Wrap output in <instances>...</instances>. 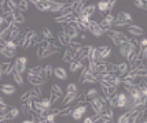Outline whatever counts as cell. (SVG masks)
Returning <instances> with one entry per match:
<instances>
[{"instance_id": "1", "label": "cell", "mask_w": 147, "mask_h": 123, "mask_svg": "<svg viewBox=\"0 0 147 123\" xmlns=\"http://www.w3.org/2000/svg\"><path fill=\"white\" fill-rule=\"evenodd\" d=\"M90 103H91V107L94 108V111H95L96 114H100V112L106 108L107 100L105 97H95V98H92Z\"/></svg>"}, {"instance_id": "2", "label": "cell", "mask_w": 147, "mask_h": 123, "mask_svg": "<svg viewBox=\"0 0 147 123\" xmlns=\"http://www.w3.org/2000/svg\"><path fill=\"white\" fill-rule=\"evenodd\" d=\"M26 63H28V59L26 56H21V58H17L15 63H14V71H17L18 74H24L26 68Z\"/></svg>"}, {"instance_id": "3", "label": "cell", "mask_w": 147, "mask_h": 123, "mask_svg": "<svg viewBox=\"0 0 147 123\" xmlns=\"http://www.w3.org/2000/svg\"><path fill=\"white\" fill-rule=\"evenodd\" d=\"M92 48H94L92 45L81 47V48H80V51H78L76 55H74V59H76V60H80V62H83L84 59H88L91 51H92Z\"/></svg>"}, {"instance_id": "4", "label": "cell", "mask_w": 147, "mask_h": 123, "mask_svg": "<svg viewBox=\"0 0 147 123\" xmlns=\"http://www.w3.org/2000/svg\"><path fill=\"white\" fill-rule=\"evenodd\" d=\"M115 21V18L111 15V14H107L105 18L102 19V22L99 23V26H100V29L103 30V33H106L107 30H110L111 29V25H113V22Z\"/></svg>"}, {"instance_id": "5", "label": "cell", "mask_w": 147, "mask_h": 123, "mask_svg": "<svg viewBox=\"0 0 147 123\" xmlns=\"http://www.w3.org/2000/svg\"><path fill=\"white\" fill-rule=\"evenodd\" d=\"M87 27H88V30H90L95 37H100V36H103V30L100 29L99 23L95 22V21H90V22L87 23Z\"/></svg>"}, {"instance_id": "6", "label": "cell", "mask_w": 147, "mask_h": 123, "mask_svg": "<svg viewBox=\"0 0 147 123\" xmlns=\"http://www.w3.org/2000/svg\"><path fill=\"white\" fill-rule=\"evenodd\" d=\"M85 111H87V107L85 105H76L73 111H71V116L74 120H80L81 116H83L84 114H85Z\"/></svg>"}, {"instance_id": "7", "label": "cell", "mask_w": 147, "mask_h": 123, "mask_svg": "<svg viewBox=\"0 0 147 123\" xmlns=\"http://www.w3.org/2000/svg\"><path fill=\"white\" fill-rule=\"evenodd\" d=\"M32 3L34 4L36 8L40 10V11H47V10H50V7H51V4H52L51 0H47V1H43V0H34V1H32Z\"/></svg>"}, {"instance_id": "8", "label": "cell", "mask_w": 147, "mask_h": 123, "mask_svg": "<svg viewBox=\"0 0 147 123\" xmlns=\"http://www.w3.org/2000/svg\"><path fill=\"white\" fill-rule=\"evenodd\" d=\"M57 40H58V43H59V45H63V47H67L71 43L70 37H69V36H67L65 32H59V33H58Z\"/></svg>"}, {"instance_id": "9", "label": "cell", "mask_w": 147, "mask_h": 123, "mask_svg": "<svg viewBox=\"0 0 147 123\" xmlns=\"http://www.w3.org/2000/svg\"><path fill=\"white\" fill-rule=\"evenodd\" d=\"M134 51H135V48L129 44L128 41H127V43H122L121 45H120V53H121V56H124V58H127L129 53Z\"/></svg>"}, {"instance_id": "10", "label": "cell", "mask_w": 147, "mask_h": 123, "mask_svg": "<svg viewBox=\"0 0 147 123\" xmlns=\"http://www.w3.org/2000/svg\"><path fill=\"white\" fill-rule=\"evenodd\" d=\"M0 70L3 71V74L10 75L14 71V63H11V62H3V63H0Z\"/></svg>"}, {"instance_id": "11", "label": "cell", "mask_w": 147, "mask_h": 123, "mask_svg": "<svg viewBox=\"0 0 147 123\" xmlns=\"http://www.w3.org/2000/svg\"><path fill=\"white\" fill-rule=\"evenodd\" d=\"M115 22H128V23H131L132 22V15L128 14L127 11H120L117 18H115Z\"/></svg>"}, {"instance_id": "12", "label": "cell", "mask_w": 147, "mask_h": 123, "mask_svg": "<svg viewBox=\"0 0 147 123\" xmlns=\"http://www.w3.org/2000/svg\"><path fill=\"white\" fill-rule=\"evenodd\" d=\"M128 32L131 33L132 36H135V37H139V36H143V34H144V30L138 25H129L128 26Z\"/></svg>"}, {"instance_id": "13", "label": "cell", "mask_w": 147, "mask_h": 123, "mask_svg": "<svg viewBox=\"0 0 147 123\" xmlns=\"http://www.w3.org/2000/svg\"><path fill=\"white\" fill-rule=\"evenodd\" d=\"M28 79H29V82H30L33 86H40V85H43L47 82L44 78L38 77V75H28Z\"/></svg>"}, {"instance_id": "14", "label": "cell", "mask_w": 147, "mask_h": 123, "mask_svg": "<svg viewBox=\"0 0 147 123\" xmlns=\"http://www.w3.org/2000/svg\"><path fill=\"white\" fill-rule=\"evenodd\" d=\"M19 114V110L18 108H15V107H11L10 110L7 111V112H4V116H6V119H10V120H14L15 118L18 116Z\"/></svg>"}, {"instance_id": "15", "label": "cell", "mask_w": 147, "mask_h": 123, "mask_svg": "<svg viewBox=\"0 0 147 123\" xmlns=\"http://www.w3.org/2000/svg\"><path fill=\"white\" fill-rule=\"evenodd\" d=\"M52 75H55L58 79H67V72H66V70L62 68V67H55Z\"/></svg>"}, {"instance_id": "16", "label": "cell", "mask_w": 147, "mask_h": 123, "mask_svg": "<svg viewBox=\"0 0 147 123\" xmlns=\"http://www.w3.org/2000/svg\"><path fill=\"white\" fill-rule=\"evenodd\" d=\"M95 10H96V6H95V4H88V6L85 7V8H84V10L80 14H81V15H85V17H88V18L91 19V15L95 13ZM80 14H78V15H80Z\"/></svg>"}, {"instance_id": "17", "label": "cell", "mask_w": 147, "mask_h": 123, "mask_svg": "<svg viewBox=\"0 0 147 123\" xmlns=\"http://www.w3.org/2000/svg\"><path fill=\"white\" fill-rule=\"evenodd\" d=\"M0 90L3 92L4 94H14V93H15V86L8 85V84L0 85Z\"/></svg>"}, {"instance_id": "18", "label": "cell", "mask_w": 147, "mask_h": 123, "mask_svg": "<svg viewBox=\"0 0 147 123\" xmlns=\"http://www.w3.org/2000/svg\"><path fill=\"white\" fill-rule=\"evenodd\" d=\"M77 96H78V92H77V93H66V96L63 97L62 104H63V105H67V104L73 103V101L77 98Z\"/></svg>"}, {"instance_id": "19", "label": "cell", "mask_w": 147, "mask_h": 123, "mask_svg": "<svg viewBox=\"0 0 147 123\" xmlns=\"http://www.w3.org/2000/svg\"><path fill=\"white\" fill-rule=\"evenodd\" d=\"M52 74H54V68H52V66H51V64H47L44 68H43V74H41V78H44L45 81H47V79L51 77Z\"/></svg>"}, {"instance_id": "20", "label": "cell", "mask_w": 147, "mask_h": 123, "mask_svg": "<svg viewBox=\"0 0 147 123\" xmlns=\"http://www.w3.org/2000/svg\"><path fill=\"white\" fill-rule=\"evenodd\" d=\"M13 15H14V22L15 23H19V25H22L24 22H25V17H24V14L21 13V11H14L13 13Z\"/></svg>"}, {"instance_id": "21", "label": "cell", "mask_w": 147, "mask_h": 123, "mask_svg": "<svg viewBox=\"0 0 147 123\" xmlns=\"http://www.w3.org/2000/svg\"><path fill=\"white\" fill-rule=\"evenodd\" d=\"M43 66H36V67H32L29 71H28V75H38V77H41V74H43Z\"/></svg>"}, {"instance_id": "22", "label": "cell", "mask_w": 147, "mask_h": 123, "mask_svg": "<svg viewBox=\"0 0 147 123\" xmlns=\"http://www.w3.org/2000/svg\"><path fill=\"white\" fill-rule=\"evenodd\" d=\"M66 48H67V49H69V51L71 52V55L74 56V55H76L77 52L80 51V48H81V45H80L78 43H74V41H71V43H70V44H69L67 47H66Z\"/></svg>"}, {"instance_id": "23", "label": "cell", "mask_w": 147, "mask_h": 123, "mask_svg": "<svg viewBox=\"0 0 147 123\" xmlns=\"http://www.w3.org/2000/svg\"><path fill=\"white\" fill-rule=\"evenodd\" d=\"M57 52H61V48L59 47H50L48 49H45L44 53H43V58L41 59H45V58H48V56H51V55H54V53H57Z\"/></svg>"}, {"instance_id": "24", "label": "cell", "mask_w": 147, "mask_h": 123, "mask_svg": "<svg viewBox=\"0 0 147 123\" xmlns=\"http://www.w3.org/2000/svg\"><path fill=\"white\" fill-rule=\"evenodd\" d=\"M62 8H63V3L62 1H52L51 7H50V11L51 13H59Z\"/></svg>"}, {"instance_id": "25", "label": "cell", "mask_w": 147, "mask_h": 123, "mask_svg": "<svg viewBox=\"0 0 147 123\" xmlns=\"http://www.w3.org/2000/svg\"><path fill=\"white\" fill-rule=\"evenodd\" d=\"M84 66H83V62H80V60H73L70 63V71L71 72H76L77 70H80V68H83Z\"/></svg>"}, {"instance_id": "26", "label": "cell", "mask_w": 147, "mask_h": 123, "mask_svg": "<svg viewBox=\"0 0 147 123\" xmlns=\"http://www.w3.org/2000/svg\"><path fill=\"white\" fill-rule=\"evenodd\" d=\"M0 55H1V56H4V58H7V59H11V58L15 56V52L10 51V49L6 48V47H3V48L0 49Z\"/></svg>"}, {"instance_id": "27", "label": "cell", "mask_w": 147, "mask_h": 123, "mask_svg": "<svg viewBox=\"0 0 147 123\" xmlns=\"http://www.w3.org/2000/svg\"><path fill=\"white\" fill-rule=\"evenodd\" d=\"M127 97H128L127 93H118V105H117V107L124 108L125 104H127Z\"/></svg>"}, {"instance_id": "28", "label": "cell", "mask_w": 147, "mask_h": 123, "mask_svg": "<svg viewBox=\"0 0 147 123\" xmlns=\"http://www.w3.org/2000/svg\"><path fill=\"white\" fill-rule=\"evenodd\" d=\"M84 96H85V100L87 101H91L92 98H95L98 96V90L96 89H88L87 93H84Z\"/></svg>"}, {"instance_id": "29", "label": "cell", "mask_w": 147, "mask_h": 123, "mask_svg": "<svg viewBox=\"0 0 147 123\" xmlns=\"http://www.w3.org/2000/svg\"><path fill=\"white\" fill-rule=\"evenodd\" d=\"M28 7H29V1H26V0L17 1V8H18V11H21V13L26 11V10H28Z\"/></svg>"}, {"instance_id": "30", "label": "cell", "mask_w": 147, "mask_h": 123, "mask_svg": "<svg viewBox=\"0 0 147 123\" xmlns=\"http://www.w3.org/2000/svg\"><path fill=\"white\" fill-rule=\"evenodd\" d=\"M83 84H98V79H96L95 75L90 74V71H88L87 72V75H85V78H84Z\"/></svg>"}, {"instance_id": "31", "label": "cell", "mask_w": 147, "mask_h": 123, "mask_svg": "<svg viewBox=\"0 0 147 123\" xmlns=\"http://www.w3.org/2000/svg\"><path fill=\"white\" fill-rule=\"evenodd\" d=\"M62 60H63V62H66V63H71V62L74 60V56L71 55V52L69 51L67 48H66V51L63 52V58H62Z\"/></svg>"}, {"instance_id": "32", "label": "cell", "mask_w": 147, "mask_h": 123, "mask_svg": "<svg viewBox=\"0 0 147 123\" xmlns=\"http://www.w3.org/2000/svg\"><path fill=\"white\" fill-rule=\"evenodd\" d=\"M4 47L8 48L10 51L17 52V44L14 43V40H7V41H4Z\"/></svg>"}, {"instance_id": "33", "label": "cell", "mask_w": 147, "mask_h": 123, "mask_svg": "<svg viewBox=\"0 0 147 123\" xmlns=\"http://www.w3.org/2000/svg\"><path fill=\"white\" fill-rule=\"evenodd\" d=\"M30 93H32V97L34 98V100H37V98L41 97V89H40V86H34L32 90H30Z\"/></svg>"}, {"instance_id": "34", "label": "cell", "mask_w": 147, "mask_h": 123, "mask_svg": "<svg viewBox=\"0 0 147 123\" xmlns=\"http://www.w3.org/2000/svg\"><path fill=\"white\" fill-rule=\"evenodd\" d=\"M98 8H99V11L100 13H107V7H109V1H105V0H102V1H99L98 3Z\"/></svg>"}, {"instance_id": "35", "label": "cell", "mask_w": 147, "mask_h": 123, "mask_svg": "<svg viewBox=\"0 0 147 123\" xmlns=\"http://www.w3.org/2000/svg\"><path fill=\"white\" fill-rule=\"evenodd\" d=\"M131 114H132V111H127L125 114L120 115V118H118L117 123H127V122H128V118L131 116Z\"/></svg>"}, {"instance_id": "36", "label": "cell", "mask_w": 147, "mask_h": 123, "mask_svg": "<svg viewBox=\"0 0 147 123\" xmlns=\"http://www.w3.org/2000/svg\"><path fill=\"white\" fill-rule=\"evenodd\" d=\"M109 103H110V108H115V107L118 105V93L113 94V96L109 98Z\"/></svg>"}, {"instance_id": "37", "label": "cell", "mask_w": 147, "mask_h": 123, "mask_svg": "<svg viewBox=\"0 0 147 123\" xmlns=\"http://www.w3.org/2000/svg\"><path fill=\"white\" fill-rule=\"evenodd\" d=\"M146 56H147V48H140L139 52H138V55H136V59H139V60H146Z\"/></svg>"}, {"instance_id": "38", "label": "cell", "mask_w": 147, "mask_h": 123, "mask_svg": "<svg viewBox=\"0 0 147 123\" xmlns=\"http://www.w3.org/2000/svg\"><path fill=\"white\" fill-rule=\"evenodd\" d=\"M73 108L74 107H67V108H61V112H59V116H62V118H65V116H67V115H71V111H73Z\"/></svg>"}, {"instance_id": "39", "label": "cell", "mask_w": 147, "mask_h": 123, "mask_svg": "<svg viewBox=\"0 0 147 123\" xmlns=\"http://www.w3.org/2000/svg\"><path fill=\"white\" fill-rule=\"evenodd\" d=\"M11 75L14 77L15 82H17L19 86H22V85H24V79H22V75H21V74H18L17 71H13V74H11Z\"/></svg>"}, {"instance_id": "40", "label": "cell", "mask_w": 147, "mask_h": 123, "mask_svg": "<svg viewBox=\"0 0 147 123\" xmlns=\"http://www.w3.org/2000/svg\"><path fill=\"white\" fill-rule=\"evenodd\" d=\"M41 34H43V37H44L45 40H52V39H54L51 30H50V29H47V27H44V29L41 30Z\"/></svg>"}, {"instance_id": "41", "label": "cell", "mask_w": 147, "mask_h": 123, "mask_svg": "<svg viewBox=\"0 0 147 123\" xmlns=\"http://www.w3.org/2000/svg\"><path fill=\"white\" fill-rule=\"evenodd\" d=\"M110 55H111V48H110V47H106V49L100 52V59H102V60H106Z\"/></svg>"}, {"instance_id": "42", "label": "cell", "mask_w": 147, "mask_h": 123, "mask_svg": "<svg viewBox=\"0 0 147 123\" xmlns=\"http://www.w3.org/2000/svg\"><path fill=\"white\" fill-rule=\"evenodd\" d=\"M136 55H138V51L135 49L134 52H131L128 56H127V59H128V66H131L135 62V60H136Z\"/></svg>"}, {"instance_id": "43", "label": "cell", "mask_w": 147, "mask_h": 123, "mask_svg": "<svg viewBox=\"0 0 147 123\" xmlns=\"http://www.w3.org/2000/svg\"><path fill=\"white\" fill-rule=\"evenodd\" d=\"M30 98H32V93H30V90H28V92H25V93L21 96L19 100H21V103H26V101H29Z\"/></svg>"}, {"instance_id": "44", "label": "cell", "mask_w": 147, "mask_h": 123, "mask_svg": "<svg viewBox=\"0 0 147 123\" xmlns=\"http://www.w3.org/2000/svg\"><path fill=\"white\" fill-rule=\"evenodd\" d=\"M51 92H54V93H55V94H58L59 97H62V96H63V92H62V89H61L58 85H52V86H51Z\"/></svg>"}, {"instance_id": "45", "label": "cell", "mask_w": 147, "mask_h": 123, "mask_svg": "<svg viewBox=\"0 0 147 123\" xmlns=\"http://www.w3.org/2000/svg\"><path fill=\"white\" fill-rule=\"evenodd\" d=\"M22 111V115H28L29 112H30V107H29V104L28 103H22V105H21V110Z\"/></svg>"}, {"instance_id": "46", "label": "cell", "mask_w": 147, "mask_h": 123, "mask_svg": "<svg viewBox=\"0 0 147 123\" xmlns=\"http://www.w3.org/2000/svg\"><path fill=\"white\" fill-rule=\"evenodd\" d=\"M77 85L76 84H69L66 88V93H77Z\"/></svg>"}, {"instance_id": "47", "label": "cell", "mask_w": 147, "mask_h": 123, "mask_svg": "<svg viewBox=\"0 0 147 123\" xmlns=\"http://www.w3.org/2000/svg\"><path fill=\"white\" fill-rule=\"evenodd\" d=\"M134 4H135V7H138L140 10H146L147 8L146 1H142V0H136V1H134Z\"/></svg>"}, {"instance_id": "48", "label": "cell", "mask_w": 147, "mask_h": 123, "mask_svg": "<svg viewBox=\"0 0 147 123\" xmlns=\"http://www.w3.org/2000/svg\"><path fill=\"white\" fill-rule=\"evenodd\" d=\"M7 6H8V8H10V11H17L18 8H17V1H14V0H8L7 1Z\"/></svg>"}, {"instance_id": "49", "label": "cell", "mask_w": 147, "mask_h": 123, "mask_svg": "<svg viewBox=\"0 0 147 123\" xmlns=\"http://www.w3.org/2000/svg\"><path fill=\"white\" fill-rule=\"evenodd\" d=\"M74 101H76V103H77V105H78V104H83V103H85L87 100H85V96H84V93H83V94H78V96H77V98H76V100H74Z\"/></svg>"}, {"instance_id": "50", "label": "cell", "mask_w": 147, "mask_h": 123, "mask_svg": "<svg viewBox=\"0 0 147 123\" xmlns=\"http://www.w3.org/2000/svg\"><path fill=\"white\" fill-rule=\"evenodd\" d=\"M21 34V30H11L10 32V40H15Z\"/></svg>"}, {"instance_id": "51", "label": "cell", "mask_w": 147, "mask_h": 123, "mask_svg": "<svg viewBox=\"0 0 147 123\" xmlns=\"http://www.w3.org/2000/svg\"><path fill=\"white\" fill-rule=\"evenodd\" d=\"M87 72H88V67H83V71H81V75H80V84L84 82V78L87 75Z\"/></svg>"}, {"instance_id": "52", "label": "cell", "mask_w": 147, "mask_h": 123, "mask_svg": "<svg viewBox=\"0 0 147 123\" xmlns=\"http://www.w3.org/2000/svg\"><path fill=\"white\" fill-rule=\"evenodd\" d=\"M10 108H11V107H10V105H7L6 103H1V104H0V112H3V114H4V112H7V111L10 110Z\"/></svg>"}, {"instance_id": "53", "label": "cell", "mask_w": 147, "mask_h": 123, "mask_svg": "<svg viewBox=\"0 0 147 123\" xmlns=\"http://www.w3.org/2000/svg\"><path fill=\"white\" fill-rule=\"evenodd\" d=\"M50 101H51V104H54L55 103V101H57L58 98H59V96H58V94H55V93H54V92H51V93H50Z\"/></svg>"}, {"instance_id": "54", "label": "cell", "mask_w": 147, "mask_h": 123, "mask_svg": "<svg viewBox=\"0 0 147 123\" xmlns=\"http://www.w3.org/2000/svg\"><path fill=\"white\" fill-rule=\"evenodd\" d=\"M55 116H57L55 114H51V112H50L48 116H47V123H54L55 122Z\"/></svg>"}, {"instance_id": "55", "label": "cell", "mask_w": 147, "mask_h": 123, "mask_svg": "<svg viewBox=\"0 0 147 123\" xmlns=\"http://www.w3.org/2000/svg\"><path fill=\"white\" fill-rule=\"evenodd\" d=\"M114 4H115V0H111V1H109V7H107V13H109V14H110V11L113 10Z\"/></svg>"}, {"instance_id": "56", "label": "cell", "mask_w": 147, "mask_h": 123, "mask_svg": "<svg viewBox=\"0 0 147 123\" xmlns=\"http://www.w3.org/2000/svg\"><path fill=\"white\" fill-rule=\"evenodd\" d=\"M111 40H113V43H114V44H115L117 47H120V45L122 44V41H121L120 39H115V37H114V39H111Z\"/></svg>"}, {"instance_id": "57", "label": "cell", "mask_w": 147, "mask_h": 123, "mask_svg": "<svg viewBox=\"0 0 147 123\" xmlns=\"http://www.w3.org/2000/svg\"><path fill=\"white\" fill-rule=\"evenodd\" d=\"M0 123H13V120H10V119H3V120H0Z\"/></svg>"}, {"instance_id": "58", "label": "cell", "mask_w": 147, "mask_h": 123, "mask_svg": "<svg viewBox=\"0 0 147 123\" xmlns=\"http://www.w3.org/2000/svg\"><path fill=\"white\" fill-rule=\"evenodd\" d=\"M22 123H33V120H32V119H25Z\"/></svg>"}, {"instance_id": "59", "label": "cell", "mask_w": 147, "mask_h": 123, "mask_svg": "<svg viewBox=\"0 0 147 123\" xmlns=\"http://www.w3.org/2000/svg\"><path fill=\"white\" fill-rule=\"evenodd\" d=\"M103 123H114V120H113V119H109V120H105Z\"/></svg>"}, {"instance_id": "60", "label": "cell", "mask_w": 147, "mask_h": 123, "mask_svg": "<svg viewBox=\"0 0 147 123\" xmlns=\"http://www.w3.org/2000/svg\"><path fill=\"white\" fill-rule=\"evenodd\" d=\"M140 123H147V120H146V119H144V118H143V119H142V120H140Z\"/></svg>"}, {"instance_id": "61", "label": "cell", "mask_w": 147, "mask_h": 123, "mask_svg": "<svg viewBox=\"0 0 147 123\" xmlns=\"http://www.w3.org/2000/svg\"><path fill=\"white\" fill-rule=\"evenodd\" d=\"M1 103H4V100H3V98L0 97V104H1Z\"/></svg>"}, {"instance_id": "62", "label": "cell", "mask_w": 147, "mask_h": 123, "mask_svg": "<svg viewBox=\"0 0 147 123\" xmlns=\"http://www.w3.org/2000/svg\"><path fill=\"white\" fill-rule=\"evenodd\" d=\"M3 77V71H1V70H0V78Z\"/></svg>"}, {"instance_id": "63", "label": "cell", "mask_w": 147, "mask_h": 123, "mask_svg": "<svg viewBox=\"0 0 147 123\" xmlns=\"http://www.w3.org/2000/svg\"><path fill=\"white\" fill-rule=\"evenodd\" d=\"M0 56H1V55H0Z\"/></svg>"}]
</instances>
